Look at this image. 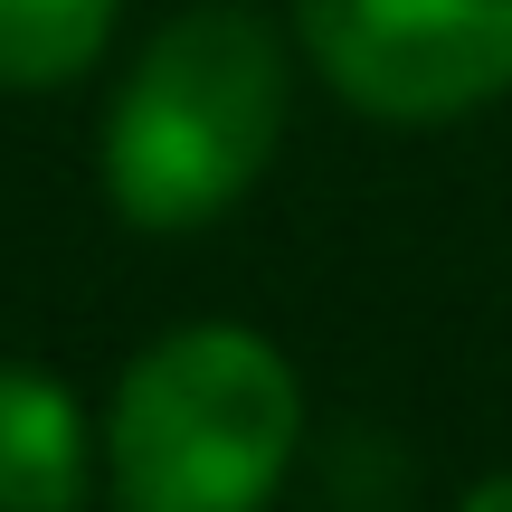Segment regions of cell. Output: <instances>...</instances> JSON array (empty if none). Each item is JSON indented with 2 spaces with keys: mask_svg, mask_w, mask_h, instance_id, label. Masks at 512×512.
Instances as JSON below:
<instances>
[{
  "mask_svg": "<svg viewBox=\"0 0 512 512\" xmlns=\"http://www.w3.org/2000/svg\"><path fill=\"white\" fill-rule=\"evenodd\" d=\"M304 399L256 332L200 323L152 342L114 399V503L124 512H256L294 465Z\"/></svg>",
  "mask_w": 512,
  "mask_h": 512,
  "instance_id": "obj_2",
  "label": "cell"
},
{
  "mask_svg": "<svg viewBox=\"0 0 512 512\" xmlns=\"http://www.w3.org/2000/svg\"><path fill=\"white\" fill-rule=\"evenodd\" d=\"M465 512H512V475H494V484H475V494H465Z\"/></svg>",
  "mask_w": 512,
  "mask_h": 512,
  "instance_id": "obj_6",
  "label": "cell"
},
{
  "mask_svg": "<svg viewBox=\"0 0 512 512\" xmlns=\"http://www.w3.org/2000/svg\"><path fill=\"white\" fill-rule=\"evenodd\" d=\"M285 124V48L256 10H190L143 48L105 124V181L133 228H200L266 171Z\"/></svg>",
  "mask_w": 512,
  "mask_h": 512,
  "instance_id": "obj_1",
  "label": "cell"
},
{
  "mask_svg": "<svg viewBox=\"0 0 512 512\" xmlns=\"http://www.w3.org/2000/svg\"><path fill=\"white\" fill-rule=\"evenodd\" d=\"M114 29V0H0V86H57Z\"/></svg>",
  "mask_w": 512,
  "mask_h": 512,
  "instance_id": "obj_5",
  "label": "cell"
},
{
  "mask_svg": "<svg viewBox=\"0 0 512 512\" xmlns=\"http://www.w3.org/2000/svg\"><path fill=\"white\" fill-rule=\"evenodd\" d=\"M313 67L389 124H446L512 86V0H304Z\"/></svg>",
  "mask_w": 512,
  "mask_h": 512,
  "instance_id": "obj_3",
  "label": "cell"
},
{
  "mask_svg": "<svg viewBox=\"0 0 512 512\" xmlns=\"http://www.w3.org/2000/svg\"><path fill=\"white\" fill-rule=\"evenodd\" d=\"M76 484H86V446L67 389L0 361V512H76Z\"/></svg>",
  "mask_w": 512,
  "mask_h": 512,
  "instance_id": "obj_4",
  "label": "cell"
}]
</instances>
